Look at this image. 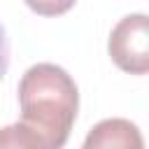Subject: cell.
Returning <instances> with one entry per match:
<instances>
[{
  "label": "cell",
  "instance_id": "1",
  "mask_svg": "<svg viewBox=\"0 0 149 149\" xmlns=\"http://www.w3.org/2000/svg\"><path fill=\"white\" fill-rule=\"evenodd\" d=\"M21 121L40 130L51 149H63L79 109L74 79L54 63L30 65L19 81Z\"/></svg>",
  "mask_w": 149,
  "mask_h": 149
},
{
  "label": "cell",
  "instance_id": "2",
  "mask_svg": "<svg viewBox=\"0 0 149 149\" xmlns=\"http://www.w3.org/2000/svg\"><path fill=\"white\" fill-rule=\"evenodd\" d=\"M112 61L130 74H144L149 70V21L147 14L123 16L109 33L107 42Z\"/></svg>",
  "mask_w": 149,
  "mask_h": 149
},
{
  "label": "cell",
  "instance_id": "3",
  "mask_svg": "<svg viewBox=\"0 0 149 149\" xmlns=\"http://www.w3.org/2000/svg\"><path fill=\"white\" fill-rule=\"evenodd\" d=\"M81 149H144V140L135 123L116 116L95 123L88 130Z\"/></svg>",
  "mask_w": 149,
  "mask_h": 149
},
{
  "label": "cell",
  "instance_id": "4",
  "mask_svg": "<svg viewBox=\"0 0 149 149\" xmlns=\"http://www.w3.org/2000/svg\"><path fill=\"white\" fill-rule=\"evenodd\" d=\"M0 149H51L47 137L23 121L0 128Z\"/></svg>",
  "mask_w": 149,
  "mask_h": 149
},
{
  "label": "cell",
  "instance_id": "5",
  "mask_svg": "<svg viewBox=\"0 0 149 149\" xmlns=\"http://www.w3.org/2000/svg\"><path fill=\"white\" fill-rule=\"evenodd\" d=\"M40 16H61L74 7L77 0H23Z\"/></svg>",
  "mask_w": 149,
  "mask_h": 149
},
{
  "label": "cell",
  "instance_id": "6",
  "mask_svg": "<svg viewBox=\"0 0 149 149\" xmlns=\"http://www.w3.org/2000/svg\"><path fill=\"white\" fill-rule=\"evenodd\" d=\"M7 65H9V42H7L5 28H2V23H0V79L5 77Z\"/></svg>",
  "mask_w": 149,
  "mask_h": 149
}]
</instances>
